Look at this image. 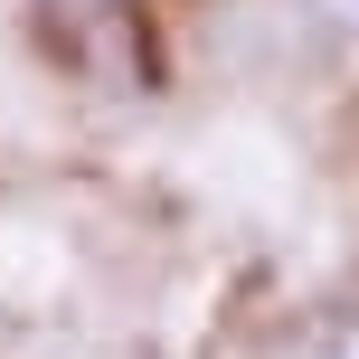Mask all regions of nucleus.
Here are the masks:
<instances>
[{
  "label": "nucleus",
  "instance_id": "nucleus-1",
  "mask_svg": "<svg viewBox=\"0 0 359 359\" xmlns=\"http://www.w3.org/2000/svg\"><path fill=\"white\" fill-rule=\"evenodd\" d=\"M312 10H322L331 29H350V38H359V0H312Z\"/></svg>",
  "mask_w": 359,
  "mask_h": 359
}]
</instances>
